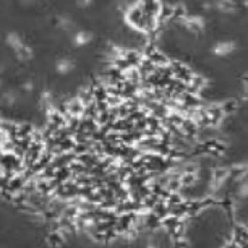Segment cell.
Instances as JSON below:
<instances>
[{"mask_svg":"<svg viewBox=\"0 0 248 248\" xmlns=\"http://www.w3.org/2000/svg\"><path fill=\"white\" fill-rule=\"evenodd\" d=\"M70 43H72V47L75 49L86 47L88 44L93 43V32L86 30H77L70 36Z\"/></svg>","mask_w":248,"mask_h":248,"instance_id":"3","label":"cell"},{"mask_svg":"<svg viewBox=\"0 0 248 248\" xmlns=\"http://www.w3.org/2000/svg\"><path fill=\"white\" fill-rule=\"evenodd\" d=\"M214 8L219 13H224V15H233L238 10V2L237 0H216Z\"/></svg>","mask_w":248,"mask_h":248,"instance_id":"4","label":"cell"},{"mask_svg":"<svg viewBox=\"0 0 248 248\" xmlns=\"http://www.w3.org/2000/svg\"><path fill=\"white\" fill-rule=\"evenodd\" d=\"M55 73L60 75V77H70L75 70H77V62L72 55L63 54L62 57H59L55 60Z\"/></svg>","mask_w":248,"mask_h":248,"instance_id":"1","label":"cell"},{"mask_svg":"<svg viewBox=\"0 0 248 248\" xmlns=\"http://www.w3.org/2000/svg\"><path fill=\"white\" fill-rule=\"evenodd\" d=\"M237 43L233 39H226V41H217L216 44L213 46V54L216 57H229V55L235 54L237 52Z\"/></svg>","mask_w":248,"mask_h":248,"instance_id":"2","label":"cell"},{"mask_svg":"<svg viewBox=\"0 0 248 248\" xmlns=\"http://www.w3.org/2000/svg\"><path fill=\"white\" fill-rule=\"evenodd\" d=\"M93 2H94V0H75V5L78 8H81V10H86L88 7L93 5Z\"/></svg>","mask_w":248,"mask_h":248,"instance_id":"5","label":"cell"}]
</instances>
